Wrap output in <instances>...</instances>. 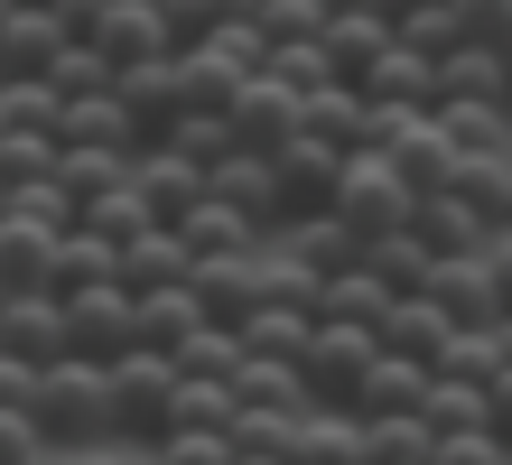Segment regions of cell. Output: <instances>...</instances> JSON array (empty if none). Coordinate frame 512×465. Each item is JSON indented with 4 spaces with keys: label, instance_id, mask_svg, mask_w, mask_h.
Wrapping results in <instances>:
<instances>
[{
    "label": "cell",
    "instance_id": "6da1fadb",
    "mask_svg": "<svg viewBox=\"0 0 512 465\" xmlns=\"http://www.w3.org/2000/svg\"><path fill=\"white\" fill-rule=\"evenodd\" d=\"M28 428H38V447H66V456L112 447V382H103V363L94 354L38 363V382H28Z\"/></svg>",
    "mask_w": 512,
    "mask_h": 465
},
{
    "label": "cell",
    "instance_id": "7a4b0ae2",
    "mask_svg": "<svg viewBox=\"0 0 512 465\" xmlns=\"http://www.w3.org/2000/svg\"><path fill=\"white\" fill-rule=\"evenodd\" d=\"M410 186L382 168V149H345V168H336V196H326V214L354 233V242H382V233H410Z\"/></svg>",
    "mask_w": 512,
    "mask_h": 465
},
{
    "label": "cell",
    "instance_id": "3957f363",
    "mask_svg": "<svg viewBox=\"0 0 512 465\" xmlns=\"http://www.w3.org/2000/svg\"><path fill=\"white\" fill-rule=\"evenodd\" d=\"M103 382H112V438L159 447V438H168V391H177V363H168L159 345H131V354H112V363H103Z\"/></svg>",
    "mask_w": 512,
    "mask_h": 465
},
{
    "label": "cell",
    "instance_id": "277c9868",
    "mask_svg": "<svg viewBox=\"0 0 512 465\" xmlns=\"http://www.w3.org/2000/svg\"><path fill=\"white\" fill-rule=\"evenodd\" d=\"M373 354L382 345L364 326H308V345H298V391H308V410H354Z\"/></svg>",
    "mask_w": 512,
    "mask_h": 465
},
{
    "label": "cell",
    "instance_id": "5b68a950",
    "mask_svg": "<svg viewBox=\"0 0 512 465\" xmlns=\"http://www.w3.org/2000/svg\"><path fill=\"white\" fill-rule=\"evenodd\" d=\"M56 298H66V354H94V363L131 354V289L122 279H84V289H56Z\"/></svg>",
    "mask_w": 512,
    "mask_h": 465
},
{
    "label": "cell",
    "instance_id": "8992f818",
    "mask_svg": "<svg viewBox=\"0 0 512 465\" xmlns=\"http://www.w3.org/2000/svg\"><path fill=\"white\" fill-rule=\"evenodd\" d=\"M270 177H280V205H289V224L298 214H317L326 196H336V168H345V149L336 140H317V131H289L280 149H261Z\"/></svg>",
    "mask_w": 512,
    "mask_h": 465
},
{
    "label": "cell",
    "instance_id": "52a82bcc",
    "mask_svg": "<svg viewBox=\"0 0 512 465\" xmlns=\"http://www.w3.org/2000/svg\"><path fill=\"white\" fill-rule=\"evenodd\" d=\"M205 196H224V205L243 214V224H252L261 242L289 224V205H280V177H270V159H261V149H233V159H215V168H205Z\"/></svg>",
    "mask_w": 512,
    "mask_h": 465
},
{
    "label": "cell",
    "instance_id": "ba28073f",
    "mask_svg": "<svg viewBox=\"0 0 512 465\" xmlns=\"http://www.w3.org/2000/svg\"><path fill=\"white\" fill-rule=\"evenodd\" d=\"M419 298H438V307H447V326H494V317H503V289H494L485 252H447V261H429Z\"/></svg>",
    "mask_w": 512,
    "mask_h": 465
},
{
    "label": "cell",
    "instance_id": "9c48e42d",
    "mask_svg": "<svg viewBox=\"0 0 512 465\" xmlns=\"http://www.w3.org/2000/svg\"><path fill=\"white\" fill-rule=\"evenodd\" d=\"M0 354L56 363V354H66V298H56V289H10V298H0Z\"/></svg>",
    "mask_w": 512,
    "mask_h": 465
},
{
    "label": "cell",
    "instance_id": "30bf717a",
    "mask_svg": "<svg viewBox=\"0 0 512 465\" xmlns=\"http://www.w3.org/2000/svg\"><path fill=\"white\" fill-rule=\"evenodd\" d=\"M187 289H196V307H205V326H243L252 307H261V252L196 261V270H187Z\"/></svg>",
    "mask_w": 512,
    "mask_h": 465
},
{
    "label": "cell",
    "instance_id": "8fae6325",
    "mask_svg": "<svg viewBox=\"0 0 512 465\" xmlns=\"http://www.w3.org/2000/svg\"><path fill=\"white\" fill-rule=\"evenodd\" d=\"M354 93H364V103H391V112H429V103H438V75H429V56H419V47L391 38L373 66L354 75Z\"/></svg>",
    "mask_w": 512,
    "mask_h": 465
},
{
    "label": "cell",
    "instance_id": "7c38bea8",
    "mask_svg": "<svg viewBox=\"0 0 512 465\" xmlns=\"http://www.w3.org/2000/svg\"><path fill=\"white\" fill-rule=\"evenodd\" d=\"M224 121H233V149H280V140L298 131V93L270 84V75H252V84L224 103Z\"/></svg>",
    "mask_w": 512,
    "mask_h": 465
},
{
    "label": "cell",
    "instance_id": "4fadbf2b",
    "mask_svg": "<svg viewBox=\"0 0 512 465\" xmlns=\"http://www.w3.org/2000/svg\"><path fill=\"white\" fill-rule=\"evenodd\" d=\"M382 168L410 186V196H429V186H447V168H457V149H447V131L429 112H410L401 131H391V149H382Z\"/></svg>",
    "mask_w": 512,
    "mask_h": 465
},
{
    "label": "cell",
    "instance_id": "5bb4252c",
    "mask_svg": "<svg viewBox=\"0 0 512 465\" xmlns=\"http://www.w3.org/2000/svg\"><path fill=\"white\" fill-rule=\"evenodd\" d=\"M391 298H401V289H391L373 261H354V270H336V279L317 289V326H364V335H373V326L391 317Z\"/></svg>",
    "mask_w": 512,
    "mask_h": 465
},
{
    "label": "cell",
    "instance_id": "9a60e30c",
    "mask_svg": "<svg viewBox=\"0 0 512 465\" xmlns=\"http://www.w3.org/2000/svg\"><path fill=\"white\" fill-rule=\"evenodd\" d=\"M410 233L429 242V261H447V252H485V214H475L457 186H429V196L410 205Z\"/></svg>",
    "mask_w": 512,
    "mask_h": 465
},
{
    "label": "cell",
    "instance_id": "2e32d148",
    "mask_svg": "<svg viewBox=\"0 0 512 465\" xmlns=\"http://www.w3.org/2000/svg\"><path fill=\"white\" fill-rule=\"evenodd\" d=\"M56 233L66 224H38V214L0 205V289H47V261H56Z\"/></svg>",
    "mask_w": 512,
    "mask_h": 465
},
{
    "label": "cell",
    "instance_id": "e0dca14e",
    "mask_svg": "<svg viewBox=\"0 0 512 465\" xmlns=\"http://www.w3.org/2000/svg\"><path fill=\"white\" fill-rule=\"evenodd\" d=\"M168 233L187 242V261H233V252H261V233H252V224H243V214H233L224 196H196V205L177 214Z\"/></svg>",
    "mask_w": 512,
    "mask_h": 465
},
{
    "label": "cell",
    "instance_id": "ac0fdd59",
    "mask_svg": "<svg viewBox=\"0 0 512 465\" xmlns=\"http://www.w3.org/2000/svg\"><path fill=\"white\" fill-rule=\"evenodd\" d=\"M270 242H280V252H289L298 270H317V279H336V270H354V261H364V242H354V233H345L326 205H317V214H298V224H280Z\"/></svg>",
    "mask_w": 512,
    "mask_h": 465
},
{
    "label": "cell",
    "instance_id": "d6986e66",
    "mask_svg": "<svg viewBox=\"0 0 512 465\" xmlns=\"http://www.w3.org/2000/svg\"><path fill=\"white\" fill-rule=\"evenodd\" d=\"M280 465H354V410H289Z\"/></svg>",
    "mask_w": 512,
    "mask_h": 465
},
{
    "label": "cell",
    "instance_id": "ffe728a7",
    "mask_svg": "<svg viewBox=\"0 0 512 465\" xmlns=\"http://www.w3.org/2000/svg\"><path fill=\"white\" fill-rule=\"evenodd\" d=\"M205 326V307H196V289L187 279H159V289H131V345H177V335H196Z\"/></svg>",
    "mask_w": 512,
    "mask_h": 465
},
{
    "label": "cell",
    "instance_id": "44dd1931",
    "mask_svg": "<svg viewBox=\"0 0 512 465\" xmlns=\"http://www.w3.org/2000/svg\"><path fill=\"white\" fill-rule=\"evenodd\" d=\"M447 335H457V326H447V307L419 298V289H401V298H391V317L373 326V345H382V354H410V363H438Z\"/></svg>",
    "mask_w": 512,
    "mask_h": 465
},
{
    "label": "cell",
    "instance_id": "7402d4cb",
    "mask_svg": "<svg viewBox=\"0 0 512 465\" xmlns=\"http://www.w3.org/2000/svg\"><path fill=\"white\" fill-rule=\"evenodd\" d=\"M131 186L149 196V214H159V224H177V214L205 196V168H187L177 149H159V140H149V149H131Z\"/></svg>",
    "mask_w": 512,
    "mask_h": 465
},
{
    "label": "cell",
    "instance_id": "603a6c76",
    "mask_svg": "<svg viewBox=\"0 0 512 465\" xmlns=\"http://www.w3.org/2000/svg\"><path fill=\"white\" fill-rule=\"evenodd\" d=\"M317 47H326V66H336V84H354V75L391 47V19H382V10H326Z\"/></svg>",
    "mask_w": 512,
    "mask_h": 465
},
{
    "label": "cell",
    "instance_id": "cb8c5ba5",
    "mask_svg": "<svg viewBox=\"0 0 512 465\" xmlns=\"http://www.w3.org/2000/svg\"><path fill=\"white\" fill-rule=\"evenodd\" d=\"M429 75H438V103H503V56L475 47V38H457L447 56H429Z\"/></svg>",
    "mask_w": 512,
    "mask_h": 465
},
{
    "label": "cell",
    "instance_id": "d4e9b609",
    "mask_svg": "<svg viewBox=\"0 0 512 465\" xmlns=\"http://www.w3.org/2000/svg\"><path fill=\"white\" fill-rule=\"evenodd\" d=\"M419 391H429V363H410V354H373L364 372V391H354V419H419Z\"/></svg>",
    "mask_w": 512,
    "mask_h": 465
},
{
    "label": "cell",
    "instance_id": "484cf974",
    "mask_svg": "<svg viewBox=\"0 0 512 465\" xmlns=\"http://www.w3.org/2000/svg\"><path fill=\"white\" fill-rule=\"evenodd\" d=\"M94 47L112 56V66H131V56H177L168 19L149 10V0H112V10H103V28H94Z\"/></svg>",
    "mask_w": 512,
    "mask_h": 465
},
{
    "label": "cell",
    "instance_id": "4316f807",
    "mask_svg": "<svg viewBox=\"0 0 512 465\" xmlns=\"http://www.w3.org/2000/svg\"><path fill=\"white\" fill-rule=\"evenodd\" d=\"M66 47L56 38V19L47 10H19L10 0V19H0V84H28V75H47V56Z\"/></svg>",
    "mask_w": 512,
    "mask_h": 465
},
{
    "label": "cell",
    "instance_id": "83f0119b",
    "mask_svg": "<svg viewBox=\"0 0 512 465\" xmlns=\"http://www.w3.org/2000/svg\"><path fill=\"white\" fill-rule=\"evenodd\" d=\"M196 261H187V242H177L168 224H149V233H131L122 252H112V279L122 289H159V279H187Z\"/></svg>",
    "mask_w": 512,
    "mask_h": 465
},
{
    "label": "cell",
    "instance_id": "f1b7e54d",
    "mask_svg": "<svg viewBox=\"0 0 512 465\" xmlns=\"http://www.w3.org/2000/svg\"><path fill=\"white\" fill-rule=\"evenodd\" d=\"M429 121L447 131L457 159H494V149H512V112L503 103H429Z\"/></svg>",
    "mask_w": 512,
    "mask_h": 465
},
{
    "label": "cell",
    "instance_id": "f546056e",
    "mask_svg": "<svg viewBox=\"0 0 512 465\" xmlns=\"http://www.w3.org/2000/svg\"><path fill=\"white\" fill-rule=\"evenodd\" d=\"M233 410H261V419H289V410H308V391H298V363L243 354V372H233Z\"/></svg>",
    "mask_w": 512,
    "mask_h": 465
},
{
    "label": "cell",
    "instance_id": "4dcf8cb0",
    "mask_svg": "<svg viewBox=\"0 0 512 465\" xmlns=\"http://www.w3.org/2000/svg\"><path fill=\"white\" fill-rule=\"evenodd\" d=\"M447 186L485 214V233L512 224V149H494V159H457V168H447Z\"/></svg>",
    "mask_w": 512,
    "mask_h": 465
},
{
    "label": "cell",
    "instance_id": "1f68e13d",
    "mask_svg": "<svg viewBox=\"0 0 512 465\" xmlns=\"http://www.w3.org/2000/svg\"><path fill=\"white\" fill-rule=\"evenodd\" d=\"M66 140H94V149H140L131 112L112 103V93H84V103H56V149Z\"/></svg>",
    "mask_w": 512,
    "mask_h": 465
},
{
    "label": "cell",
    "instance_id": "d6a6232c",
    "mask_svg": "<svg viewBox=\"0 0 512 465\" xmlns=\"http://www.w3.org/2000/svg\"><path fill=\"white\" fill-rule=\"evenodd\" d=\"M47 177L66 186V205H84V196H103V186H122V177H131V149H94V140H66Z\"/></svg>",
    "mask_w": 512,
    "mask_h": 465
},
{
    "label": "cell",
    "instance_id": "836d02e7",
    "mask_svg": "<svg viewBox=\"0 0 512 465\" xmlns=\"http://www.w3.org/2000/svg\"><path fill=\"white\" fill-rule=\"evenodd\" d=\"M168 363L187 372V382H233V372H243V335L233 326H196V335L168 345Z\"/></svg>",
    "mask_w": 512,
    "mask_h": 465
},
{
    "label": "cell",
    "instance_id": "e575fe53",
    "mask_svg": "<svg viewBox=\"0 0 512 465\" xmlns=\"http://www.w3.org/2000/svg\"><path fill=\"white\" fill-rule=\"evenodd\" d=\"M75 224H84V233H103V242H131V233L159 224V214H149V196L122 177V186H103V196H84V205H75Z\"/></svg>",
    "mask_w": 512,
    "mask_h": 465
},
{
    "label": "cell",
    "instance_id": "d590c367",
    "mask_svg": "<svg viewBox=\"0 0 512 465\" xmlns=\"http://www.w3.org/2000/svg\"><path fill=\"white\" fill-rule=\"evenodd\" d=\"M38 84L56 93V103H84V93H112V56H103V47H84V38H66V47L47 56V75H38Z\"/></svg>",
    "mask_w": 512,
    "mask_h": 465
},
{
    "label": "cell",
    "instance_id": "8d00e7d4",
    "mask_svg": "<svg viewBox=\"0 0 512 465\" xmlns=\"http://www.w3.org/2000/svg\"><path fill=\"white\" fill-rule=\"evenodd\" d=\"M159 149H177L187 168H215V159H233V121L224 112H168Z\"/></svg>",
    "mask_w": 512,
    "mask_h": 465
},
{
    "label": "cell",
    "instance_id": "74e56055",
    "mask_svg": "<svg viewBox=\"0 0 512 465\" xmlns=\"http://www.w3.org/2000/svg\"><path fill=\"white\" fill-rule=\"evenodd\" d=\"M112 252H122V242H103V233L66 224V233H56V261H47V289H84V279H112Z\"/></svg>",
    "mask_w": 512,
    "mask_h": 465
},
{
    "label": "cell",
    "instance_id": "f35d334b",
    "mask_svg": "<svg viewBox=\"0 0 512 465\" xmlns=\"http://www.w3.org/2000/svg\"><path fill=\"white\" fill-rule=\"evenodd\" d=\"M419 428H485V382L429 372V391H419Z\"/></svg>",
    "mask_w": 512,
    "mask_h": 465
},
{
    "label": "cell",
    "instance_id": "ab89813d",
    "mask_svg": "<svg viewBox=\"0 0 512 465\" xmlns=\"http://www.w3.org/2000/svg\"><path fill=\"white\" fill-rule=\"evenodd\" d=\"M308 326H317V317H298V307H252V317L233 326V335H243V354H270V363H298V345H308Z\"/></svg>",
    "mask_w": 512,
    "mask_h": 465
},
{
    "label": "cell",
    "instance_id": "60d3db41",
    "mask_svg": "<svg viewBox=\"0 0 512 465\" xmlns=\"http://www.w3.org/2000/svg\"><path fill=\"white\" fill-rule=\"evenodd\" d=\"M429 372H457V382H494V372H503V335H494V326H457V335L438 345V363H429Z\"/></svg>",
    "mask_w": 512,
    "mask_h": 465
},
{
    "label": "cell",
    "instance_id": "b9f144b4",
    "mask_svg": "<svg viewBox=\"0 0 512 465\" xmlns=\"http://www.w3.org/2000/svg\"><path fill=\"white\" fill-rule=\"evenodd\" d=\"M168 428H233V382H187V372H177Z\"/></svg>",
    "mask_w": 512,
    "mask_h": 465
},
{
    "label": "cell",
    "instance_id": "7bdbcfd3",
    "mask_svg": "<svg viewBox=\"0 0 512 465\" xmlns=\"http://www.w3.org/2000/svg\"><path fill=\"white\" fill-rule=\"evenodd\" d=\"M261 75H270V84H289V93L336 84V66H326V47H317V38H280V47L261 56Z\"/></svg>",
    "mask_w": 512,
    "mask_h": 465
},
{
    "label": "cell",
    "instance_id": "ee69618b",
    "mask_svg": "<svg viewBox=\"0 0 512 465\" xmlns=\"http://www.w3.org/2000/svg\"><path fill=\"white\" fill-rule=\"evenodd\" d=\"M56 168V131H28V121H0V177L28 186V177H47Z\"/></svg>",
    "mask_w": 512,
    "mask_h": 465
},
{
    "label": "cell",
    "instance_id": "f6af8a7d",
    "mask_svg": "<svg viewBox=\"0 0 512 465\" xmlns=\"http://www.w3.org/2000/svg\"><path fill=\"white\" fill-rule=\"evenodd\" d=\"M391 38H401V47H419V56H447V47H457V10H447V0L391 10Z\"/></svg>",
    "mask_w": 512,
    "mask_h": 465
},
{
    "label": "cell",
    "instance_id": "bcb514c9",
    "mask_svg": "<svg viewBox=\"0 0 512 465\" xmlns=\"http://www.w3.org/2000/svg\"><path fill=\"white\" fill-rule=\"evenodd\" d=\"M364 261L391 279V289H419V279H429V242L419 233H382V242H364Z\"/></svg>",
    "mask_w": 512,
    "mask_h": 465
},
{
    "label": "cell",
    "instance_id": "7dc6e473",
    "mask_svg": "<svg viewBox=\"0 0 512 465\" xmlns=\"http://www.w3.org/2000/svg\"><path fill=\"white\" fill-rule=\"evenodd\" d=\"M429 465H512L494 428H429Z\"/></svg>",
    "mask_w": 512,
    "mask_h": 465
},
{
    "label": "cell",
    "instance_id": "c3c4849f",
    "mask_svg": "<svg viewBox=\"0 0 512 465\" xmlns=\"http://www.w3.org/2000/svg\"><path fill=\"white\" fill-rule=\"evenodd\" d=\"M252 28H261L270 47H280V38H317V28H326V0H261Z\"/></svg>",
    "mask_w": 512,
    "mask_h": 465
},
{
    "label": "cell",
    "instance_id": "681fc988",
    "mask_svg": "<svg viewBox=\"0 0 512 465\" xmlns=\"http://www.w3.org/2000/svg\"><path fill=\"white\" fill-rule=\"evenodd\" d=\"M159 465H233V447H224V428H168L159 447H149Z\"/></svg>",
    "mask_w": 512,
    "mask_h": 465
},
{
    "label": "cell",
    "instance_id": "f907efd6",
    "mask_svg": "<svg viewBox=\"0 0 512 465\" xmlns=\"http://www.w3.org/2000/svg\"><path fill=\"white\" fill-rule=\"evenodd\" d=\"M447 10H457V38H475V47H494L512 28V0H447Z\"/></svg>",
    "mask_w": 512,
    "mask_h": 465
},
{
    "label": "cell",
    "instance_id": "816d5d0a",
    "mask_svg": "<svg viewBox=\"0 0 512 465\" xmlns=\"http://www.w3.org/2000/svg\"><path fill=\"white\" fill-rule=\"evenodd\" d=\"M103 10H112V0H47V19H56V38H84V47H94V28H103Z\"/></svg>",
    "mask_w": 512,
    "mask_h": 465
},
{
    "label": "cell",
    "instance_id": "f5cc1de1",
    "mask_svg": "<svg viewBox=\"0 0 512 465\" xmlns=\"http://www.w3.org/2000/svg\"><path fill=\"white\" fill-rule=\"evenodd\" d=\"M38 428H28V410H0V465H38Z\"/></svg>",
    "mask_w": 512,
    "mask_h": 465
},
{
    "label": "cell",
    "instance_id": "db71d44e",
    "mask_svg": "<svg viewBox=\"0 0 512 465\" xmlns=\"http://www.w3.org/2000/svg\"><path fill=\"white\" fill-rule=\"evenodd\" d=\"M28 382H38V363L0 354V410H28Z\"/></svg>",
    "mask_w": 512,
    "mask_h": 465
},
{
    "label": "cell",
    "instance_id": "11a10c76",
    "mask_svg": "<svg viewBox=\"0 0 512 465\" xmlns=\"http://www.w3.org/2000/svg\"><path fill=\"white\" fill-rule=\"evenodd\" d=\"M485 270H494V289H503V307H512V224L485 233Z\"/></svg>",
    "mask_w": 512,
    "mask_h": 465
},
{
    "label": "cell",
    "instance_id": "9f6ffc18",
    "mask_svg": "<svg viewBox=\"0 0 512 465\" xmlns=\"http://www.w3.org/2000/svg\"><path fill=\"white\" fill-rule=\"evenodd\" d=\"M494 335H503V354H512V307H503V317H494Z\"/></svg>",
    "mask_w": 512,
    "mask_h": 465
},
{
    "label": "cell",
    "instance_id": "6f0895ef",
    "mask_svg": "<svg viewBox=\"0 0 512 465\" xmlns=\"http://www.w3.org/2000/svg\"><path fill=\"white\" fill-rule=\"evenodd\" d=\"M326 10H382V0H326Z\"/></svg>",
    "mask_w": 512,
    "mask_h": 465
},
{
    "label": "cell",
    "instance_id": "680465c9",
    "mask_svg": "<svg viewBox=\"0 0 512 465\" xmlns=\"http://www.w3.org/2000/svg\"><path fill=\"white\" fill-rule=\"evenodd\" d=\"M391 10H419V0H382V19H391Z\"/></svg>",
    "mask_w": 512,
    "mask_h": 465
},
{
    "label": "cell",
    "instance_id": "91938a15",
    "mask_svg": "<svg viewBox=\"0 0 512 465\" xmlns=\"http://www.w3.org/2000/svg\"><path fill=\"white\" fill-rule=\"evenodd\" d=\"M233 465H280V456H233Z\"/></svg>",
    "mask_w": 512,
    "mask_h": 465
},
{
    "label": "cell",
    "instance_id": "94428289",
    "mask_svg": "<svg viewBox=\"0 0 512 465\" xmlns=\"http://www.w3.org/2000/svg\"><path fill=\"white\" fill-rule=\"evenodd\" d=\"M19 10H47V0H19Z\"/></svg>",
    "mask_w": 512,
    "mask_h": 465
},
{
    "label": "cell",
    "instance_id": "6125c7cd",
    "mask_svg": "<svg viewBox=\"0 0 512 465\" xmlns=\"http://www.w3.org/2000/svg\"><path fill=\"white\" fill-rule=\"evenodd\" d=\"M0 205H10V177H0Z\"/></svg>",
    "mask_w": 512,
    "mask_h": 465
},
{
    "label": "cell",
    "instance_id": "be15d7a7",
    "mask_svg": "<svg viewBox=\"0 0 512 465\" xmlns=\"http://www.w3.org/2000/svg\"><path fill=\"white\" fill-rule=\"evenodd\" d=\"M0 19H10V0H0Z\"/></svg>",
    "mask_w": 512,
    "mask_h": 465
},
{
    "label": "cell",
    "instance_id": "e7e4bbea",
    "mask_svg": "<svg viewBox=\"0 0 512 465\" xmlns=\"http://www.w3.org/2000/svg\"><path fill=\"white\" fill-rule=\"evenodd\" d=\"M410 465H429V456H410Z\"/></svg>",
    "mask_w": 512,
    "mask_h": 465
}]
</instances>
